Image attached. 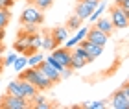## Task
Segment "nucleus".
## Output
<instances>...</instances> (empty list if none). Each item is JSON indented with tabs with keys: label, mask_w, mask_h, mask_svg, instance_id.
Listing matches in <instances>:
<instances>
[{
	"label": "nucleus",
	"mask_w": 129,
	"mask_h": 109,
	"mask_svg": "<svg viewBox=\"0 0 129 109\" xmlns=\"http://www.w3.org/2000/svg\"><path fill=\"white\" fill-rule=\"evenodd\" d=\"M20 74V79H26V81H30V83H33L35 87H37V91H46V89H50L52 83L48 78L44 76V72L41 70L39 67H26L22 72H19Z\"/></svg>",
	"instance_id": "obj_1"
},
{
	"label": "nucleus",
	"mask_w": 129,
	"mask_h": 109,
	"mask_svg": "<svg viewBox=\"0 0 129 109\" xmlns=\"http://www.w3.org/2000/svg\"><path fill=\"white\" fill-rule=\"evenodd\" d=\"M44 20V15L35 4H30L28 8L20 13V24H43Z\"/></svg>",
	"instance_id": "obj_2"
},
{
	"label": "nucleus",
	"mask_w": 129,
	"mask_h": 109,
	"mask_svg": "<svg viewBox=\"0 0 129 109\" xmlns=\"http://www.w3.org/2000/svg\"><path fill=\"white\" fill-rule=\"evenodd\" d=\"M111 22H113V28H116V30H125L129 26V13L124 11L120 6H114L111 9Z\"/></svg>",
	"instance_id": "obj_3"
},
{
	"label": "nucleus",
	"mask_w": 129,
	"mask_h": 109,
	"mask_svg": "<svg viewBox=\"0 0 129 109\" xmlns=\"http://www.w3.org/2000/svg\"><path fill=\"white\" fill-rule=\"evenodd\" d=\"M111 107L113 109H129V87L124 85L120 91H116L111 100Z\"/></svg>",
	"instance_id": "obj_4"
},
{
	"label": "nucleus",
	"mask_w": 129,
	"mask_h": 109,
	"mask_svg": "<svg viewBox=\"0 0 129 109\" xmlns=\"http://www.w3.org/2000/svg\"><path fill=\"white\" fill-rule=\"evenodd\" d=\"M0 107H2V109H28L30 104H28V100L20 98V96L6 94L2 98V102H0Z\"/></svg>",
	"instance_id": "obj_5"
},
{
	"label": "nucleus",
	"mask_w": 129,
	"mask_h": 109,
	"mask_svg": "<svg viewBox=\"0 0 129 109\" xmlns=\"http://www.w3.org/2000/svg\"><path fill=\"white\" fill-rule=\"evenodd\" d=\"M50 56L54 57V59L59 63V65L63 68H67L70 67V57H72V50H68V48H64L63 44H57V46L50 52Z\"/></svg>",
	"instance_id": "obj_6"
},
{
	"label": "nucleus",
	"mask_w": 129,
	"mask_h": 109,
	"mask_svg": "<svg viewBox=\"0 0 129 109\" xmlns=\"http://www.w3.org/2000/svg\"><path fill=\"white\" fill-rule=\"evenodd\" d=\"M85 39H87V41H90V43H94V44H100V46H105V44L109 43V35H107V33H103V32H100L96 26L89 28Z\"/></svg>",
	"instance_id": "obj_7"
},
{
	"label": "nucleus",
	"mask_w": 129,
	"mask_h": 109,
	"mask_svg": "<svg viewBox=\"0 0 129 109\" xmlns=\"http://www.w3.org/2000/svg\"><path fill=\"white\" fill-rule=\"evenodd\" d=\"M87 32H89V28L79 26L78 30L74 32V35H72V37H67V41L63 43V46H64V48H68V50H72L76 44H79V41H83V39L87 37Z\"/></svg>",
	"instance_id": "obj_8"
},
{
	"label": "nucleus",
	"mask_w": 129,
	"mask_h": 109,
	"mask_svg": "<svg viewBox=\"0 0 129 109\" xmlns=\"http://www.w3.org/2000/svg\"><path fill=\"white\" fill-rule=\"evenodd\" d=\"M79 44L85 48V52L87 56H89V63L90 61H94L96 57H100L103 54V46H100V44H94V43H90V41H87V39H83V41H79Z\"/></svg>",
	"instance_id": "obj_9"
},
{
	"label": "nucleus",
	"mask_w": 129,
	"mask_h": 109,
	"mask_svg": "<svg viewBox=\"0 0 129 109\" xmlns=\"http://www.w3.org/2000/svg\"><path fill=\"white\" fill-rule=\"evenodd\" d=\"M19 87H20V91H22V98L28 100V102H31V100L35 98V94L39 93L37 87H35L33 83L26 81V79H20V78H19Z\"/></svg>",
	"instance_id": "obj_10"
},
{
	"label": "nucleus",
	"mask_w": 129,
	"mask_h": 109,
	"mask_svg": "<svg viewBox=\"0 0 129 109\" xmlns=\"http://www.w3.org/2000/svg\"><path fill=\"white\" fill-rule=\"evenodd\" d=\"M39 68L44 72V76L48 78L52 83H57V81L61 79V72H59V70H55V68L52 67V65H48L46 61H43V63H41V65H39Z\"/></svg>",
	"instance_id": "obj_11"
},
{
	"label": "nucleus",
	"mask_w": 129,
	"mask_h": 109,
	"mask_svg": "<svg viewBox=\"0 0 129 109\" xmlns=\"http://www.w3.org/2000/svg\"><path fill=\"white\" fill-rule=\"evenodd\" d=\"M74 13L78 15L81 20H87V19H89V15L92 13V8H90L89 4H85L83 0H78V4H76V11H74Z\"/></svg>",
	"instance_id": "obj_12"
},
{
	"label": "nucleus",
	"mask_w": 129,
	"mask_h": 109,
	"mask_svg": "<svg viewBox=\"0 0 129 109\" xmlns=\"http://www.w3.org/2000/svg\"><path fill=\"white\" fill-rule=\"evenodd\" d=\"M26 46H30V33L20 32V35H19V39H17V43L13 44V50H15V52H19V54H22Z\"/></svg>",
	"instance_id": "obj_13"
},
{
	"label": "nucleus",
	"mask_w": 129,
	"mask_h": 109,
	"mask_svg": "<svg viewBox=\"0 0 129 109\" xmlns=\"http://www.w3.org/2000/svg\"><path fill=\"white\" fill-rule=\"evenodd\" d=\"M68 30H67V26H57L52 30V37H54V41L57 44H63L64 41H67V37H68Z\"/></svg>",
	"instance_id": "obj_14"
},
{
	"label": "nucleus",
	"mask_w": 129,
	"mask_h": 109,
	"mask_svg": "<svg viewBox=\"0 0 129 109\" xmlns=\"http://www.w3.org/2000/svg\"><path fill=\"white\" fill-rule=\"evenodd\" d=\"M94 26L98 28L100 32L107 33V35H111V33L114 32V28H113V22H111V19H103V17H100V19L94 22Z\"/></svg>",
	"instance_id": "obj_15"
},
{
	"label": "nucleus",
	"mask_w": 129,
	"mask_h": 109,
	"mask_svg": "<svg viewBox=\"0 0 129 109\" xmlns=\"http://www.w3.org/2000/svg\"><path fill=\"white\" fill-rule=\"evenodd\" d=\"M105 9H107V2H105V0H100L98 6H96L94 9H92V13L89 15V19H87V20L94 24V22L100 19V17H102V13H105Z\"/></svg>",
	"instance_id": "obj_16"
},
{
	"label": "nucleus",
	"mask_w": 129,
	"mask_h": 109,
	"mask_svg": "<svg viewBox=\"0 0 129 109\" xmlns=\"http://www.w3.org/2000/svg\"><path fill=\"white\" fill-rule=\"evenodd\" d=\"M81 24H83V20H81L76 13H72V17H68V20H67V30L74 33V32L78 30V28H79Z\"/></svg>",
	"instance_id": "obj_17"
},
{
	"label": "nucleus",
	"mask_w": 129,
	"mask_h": 109,
	"mask_svg": "<svg viewBox=\"0 0 129 109\" xmlns=\"http://www.w3.org/2000/svg\"><path fill=\"white\" fill-rule=\"evenodd\" d=\"M11 67H13L15 72H22V70L28 67V57H26L24 54H22V56H17V59L13 61V65H11Z\"/></svg>",
	"instance_id": "obj_18"
},
{
	"label": "nucleus",
	"mask_w": 129,
	"mask_h": 109,
	"mask_svg": "<svg viewBox=\"0 0 129 109\" xmlns=\"http://www.w3.org/2000/svg\"><path fill=\"white\" fill-rule=\"evenodd\" d=\"M55 46H57V43L54 41L52 33H46V35H43V46H41V50H48V52H52Z\"/></svg>",
	"instance_id": "obj_19"
},
{
	"label": "nucleus",
	"mask_w": 129,
	"mask_h": 109,
	"mask_svg": "<svg viewBox=\"0 0 129 109\" xmlns=\"http://www.w3.org/2000/svg\"><path fill=\"white\" fill-rule=\"evenodd\" d=\"M85 65H87V61L83 59V57L76 56L72 52V57H70V68H72V70H79V68H83Z\"/></svg>",
	"instance_id": "obj_20"
},
{
	"label": "nucleus",
	"mask_w": 129,
	"mask_h": 109,
	"mask_svg": "<svg viewBox=\"0 0 129 109\" xmlns=\"http://www.w3.org/2000/svg\"><path fill=\"white\" fill-rule=\"evenodd\" d=\"M31 102H35V104H33V107H35V109H50V107H52V105L48 104V100H46L44 96H41L39 93L35 94V98H33Z\"/></svg>",
	"instance_id": "obj_21"
},
{
	"label": "nucleus",
	"mask_w": 129,
	"mask_h": 109,
	"mask_svg": "<svg viewBox=\"0 0 129 109\" xmlns=\"http://www.w3.org/2000/svg\"><path fill=\"white\" fill-rule=\"evenodd\" d=\"M6 93H8V94H13V96H20V98H22V91H20V87H19V79L9 81V83H8V89H6Z\"/></svg>",
	"instance_id": "obj_22"
},
{
	"label": "nucleus",
	"mask_w": 129,
	"mask_h": 109,
	"mask_svg": "<svg viewBox=\"0 0 129 109\" xmlns=\"http://www.w3.org/2000/svg\"><path fill=\"white\" fill-rule=\"evenodd\" d=\"M43 61H44V57H43V54H39V52H33V54L28 56V67H39Z\"/></svg>",
	"instance_id": "obj_23"
},
{
	"label": "nucleus",
	"mask_w": 129,
	"mask_h": 109,
	"mask_svg": "<svg viewBox=\"0 0 129 109\" xmlns=\"http://www.w3.org/2000/svg\"><path fill=\"white\" fill-rule=\"evenodd\" d=\"M30 46H33L35 50H41V46H43V35L41 33H30Z\"/></svg>",
	"instance_id": "obj_24"
},
{
	"label": "nucleus",
	"mask_w": 129,
	"mask_h": 109,
	"mask_svg": "<svg viewBox=\"0 0 129 109\" xmlns=\"http://www.w3.org/2000/svg\"><path fill=\"white\" fill-rule=\"evenodd\" d=\"M81 107H83V109H105L107 104H105L103 100H96V102H85Z\"/></svg>",
	"instance_id": "obj_25"
},
{
	"label": "nucleus",
	"mask_w": 129,
	"mask_h": 109,
	"mask_svg": "<svg viewBox=\"0 0 129 109\" xmlns=\"http://www.w3.org/2000/svg\"><path fill=\"white\" fill-rule=\"evenodd\" d=\"M31 4H35L41 11H46L48 8H52V4H54V0H33Z\"/></svg>",
	"instance_id": "obj_26"
},
{
	"label": "nucleus",
	"mask_w": 129,
	"mask_h": 109,
	"mask_svg": "<svg viewBox=\"0 0 129 109\" xmlns=\"http://www.w3.org/2000/svg\"><path fill=\"white\" fill-rule=\"evenodd\" d=\"M9 22V9H0V28H6Z\"/></svg>",
	"instance_id": "obj_27"
},
{
	"label": "nucleus",
	"mask_w": 129,
	"mask_h": 109,
	"mask_svg": "<svg viewBox=\"0 0 129 109\" xmlns=\"http://www.w3.org/2000/svg\"><path fill=\"white\" fill-rule=\"evenodd\" d=\"M74 54H76V56H79V57H83V59H85L87 63H89V56H87L85 48L81 46V44H76V46H74Z\"/></svg>",
	"instance_id": "obj_28"
},
{
	"label": "nucleus",
	"mask_w": 129,
	"mask_h": 109,
	"mask_svg": "<svg viewBox=\"0 0 129 109\" xmlns=\"http://www.w3.org/2000/svg\"><path fill=\"white\" fill-rule=\"evenodd\" d=\"M17 56H19L17 52H11L9 56H6V59H4V63H2V65H4V67H11V65H13V61L17 59Z\"/></svg>",
	"instance_id": "obj_29"
},
{
	"label": "nucleus",
	"mask_w": 129,
	"mask_h": 109,
	"mask_svg": "<svg viewBox=\"0 0 129 109\" xmlns=\"http://www.w3.org/2000/svg\"><path fill=\"white\" fill-rule=\"evenodd\" d=\"M22 28H24L22 32H26V33H35L37 32V24H22Z\"/></svg>",
	"instance_id": "obj_30"
},
{
	"label": "nucleus",
	"mask_w": 129,
	"mask_h": 109,
	"mask_svg": "<svg viewBox=\"0 0 129 109\" xmlns=\"http://www.w3.org/2000/svg\"><path fill=\"white\" fill-rule=\"evenodd\" d=\"M118 6H120V8L124 9V11H127V13H129V0H124V2L118 4Z\"/></svg>",
	"instance_id": "obj_31"
},
{
	"label": "nucleus",
	"mask_w": 129,
	"mask_h": 109,
	"mask_svg": "<svg viewBox=\"0 0 129 109\" xmlns=\"http://www.w3.org/2000/svg\"><path fill=\"white\" fill-rule=\"evenodd\" d=\"M4 37H6V30H4V28H0V43L4 41Z\"/></svg>",
	"instance_id": "obj_32"
},
{
	"label": "nucleus",
	"mask_w": 129,
	"mask_h": 109,
	"mask_svg": "<svg viewBox=\"0 0 129 109\" xmlns=\"http://www.w3.org/2000/svg\"><path fill=\"white\" fill-rule=\"evenodd\" d=\"M0 9H6V0H0Z\"/></svg>",
	"instance_id": "obj_33"
},
{
	"label": "nucleus",
	"mask_w": 129,
	"mask_h": 109,
	"mask_svg": "<svg viewBox=\"0 0 129 109\" xmlns=\"http://www.w3.org/2000/svg\"><path fill=\"white\" fill-rule=\"evenodd\" d=\"M2 54H4V46L0 44V59H2Z\"/></svg>",
	"instance_id": "obj_34"
},
{
	"label": "nucleus",
	"mask_w": 129,
	"mask_h": 109,
	"mask_svg": "<svg viewBox=\"0 0 129 109\" xmlns=\"http://www.w3.org/2000/svg\"><path fill=\"white\" fill-rule=\"evenodd\" d=\"M113 2H114L116 6H118V4H122V2H124V0H113Z\"/></svg>",
	"instance_id": "obj_35"
},
{
	"label": "nucleus",
	"mask_w": 129,
	"mask_h": 109,
	"mask_svg": "<svg viewBox=\"0 0 129 109\" xmlns=\"http://www.w3.org/2000/svg\"><path fill=\"white\" fill-rule=\"evenodd\" d=\"M0 72H2V61H0Z\"/></svg>",
	"instance_id": "obj_36"
},
{
	"label": "nucleus",
	"mask_w": 129,
	"mask_h": 109,
	"mask_svg": "<svg viewBox=\"0 0 129 109\" xmlns=\"http://www.w3.org/2000/svg\"><path fill=\"white\" fill-rule=\"evenodd\" d=\"M30 2H33V0H30Z\"/></svg>",
	"instance_id": "obj_37"
}]
</instances>
